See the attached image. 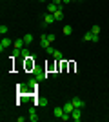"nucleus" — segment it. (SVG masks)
Segmentation results:
<instances>
[{
    "mask_svg": "<svg viewBox=\"0 0 109 122\" xmlns=\"http://www.w3.org/2000/svg\"><path fill=\"white\" fill-rule=\"evenodd\" d=\"M40 46L44 47V49H46V47L49 46V40H47V35H42V36H40Z\"/></svg>",
    "mask_w": 109,
    "mask_h": 122,
    "instance_id": "11",
    "label": "nucleus"
},
{
    "mask_svg": "<svg viewBox=\"0 0 109 122\" xmlns=\"http://www.w3.org/2000/svg\"><path fill=\"white\" fill-rule=\"evenodd\" d=\"M62 33H64V35H73V27H71V25H64V29H62Z\"/></svg>",
    "mask_w": 109,
    "mask_h": 122,
    "instance_id": "14",
    "label": "nucleus"
},
{
    "mask_svg": "<svg viewBox=\"0 0 109 122\" xmlns=\"http://www.w3.org/2000/svg\"><path fill=\"white\" fill-rule=\"evenodd\" d=\"M29 55H31V53H29V49H27V47H24V49L20 51V56H24V58H27Z\"/></svg>",
    "mask_w": 109,
    "mask_h": 122,
    "instance_id": "17",
    "label": "nucleus"
},
{
    "mask_svg": "<svg viewBox=\"0 0 109 122\" xmlns=\"http://www.w3.org/2000/svg\"><path fill=\"white\" fill-rule=\"evenodd\" d=\"M9 46H13V42H11V38H7V36H2V42H0V51L7 49Z\"/></svg>",
    "mask_w": 109,
    "mask_h": 122,
    "instance_id": "2",
    "label": "nucleus"
},
{
    "mask_svg": "<svg viewBox=\"0 0 109 122\" xmlns=\"http://www.w3.org/2000/svg\"><path fill=\"white\" fill-rule=\"evenodd\" d=\"M93 38H95V33H93V31H87V33L84 35V40H87V42H93Z\"/></svg>",
    "mask_w": 109,
    "mask_h": 122,
    "instance_id": "13",
    "label": "nucleus"
},
{
    "mask_svg": "<svg viewBox=\"0 0 109 122\" xmlns=\"http://www.w3.org/2000/svg\"><path fill=\"white\" fill-rule=\"evenodd\" d=\"M69 2H71V0H62V4H69Z\"/></svg>",
    "mask_w": 109,
    "mask_h": 122,
    "instance_id": "23",
    "label": "nucleus"
},
{
    "mask_svg": "<svg viewBox=\"0 0 109 122\" xmlns=\"http://www.w3.org/2000/svg\"><path fill=\"white\" fill-rule=\"evenodd\" d=\"M46 51H47V55H51V56H53L57 49H55V47H51V46H47V47H46Z\"/></svg>",
    "mask_w": 109,
    "mask_h": 122,
    "instance_id": "19",
    "label": "nucleus"
},
{
    "mask_svg": "<svg viewBox=\"0 0 109 122\" xmlns=\"http://www.w3.org/2000/svg\"><path fill=\"white\" fill-rule=\"evenodd\" d=\"M20 51H22V49H16V47H15V49H13V53H11V58H16V56H20Z\"/></svg>",
    "mask_w": 109,
    "mask_h": 122,
    "instance_id": "18",
    "label": "nucleus"
},
{
    "mask_svg": "<svg viewBox=\"0 0 109 122\" xmlns=\"http://www.w3.org/2000/svg\"><path fill=\"white\" fill-rule=\"evenodd\" d=\"M7 31H9V29H7V25H4V24L0 25V35H2V36L7 35Z\"/></svg>",
    "mask_w": 109,
    "mask_h": 122,
    "instance_id": "16",
    "label": "nucleus"
},
{
    "mask_svg": "<svg viewBox=\"0 0 109 122\" xmlns=\"http://www.w3.org/2000/svg\"><path fill=\"white\" fill-rule=\"evenodd\" d=\"M71 102H73V106H75V107H84V100H82V98H78V97H75Z\"/></svg>",
    "mask_w": 109,
    "mask_h": 122,
    "instance_id": "10",
    "label": "nucleus"
},
{
    "mask_svg": "<svg viewBox=\"0 0 109 122\" xmlns=\"http://www.w3.org/2000/svg\"><path fill=\"white\" fill-rule=\"evenodd\" d=\"M27 118H29L31 122H36V120H38V115H36L35 107H31V109H29V117H27Z\"/></svg>",
    "mask_w": 109,
    "mask_h": 122,
    "instance_id": "9",
    "label": "nucleus"
},
{
    "mask_svg": "<svg viewBox=\"0 0 109 122\" xmlns=\"http://www.w3.org/2000/svg\"><path fill=\"white\" fill-rule=\"evenodd\" d=\"M64 111H66V113H69V115H71V113H73V109H75V106H73V102H66V104H64Z\"/></svg>",
    "mask_w": 109,
    "mask_h": 122,
    "instance_id": "8",
    "label": "nucleus"
},
{
    "mask_svg": "<svg viewBox=\"0 0 109 122\" xmlns=\"http://www.w3.org/2000/svg\"><path fill=\"white\" fill-rule=\"evenodd\" d=\"M13 46H15L16 49H24V47H26V42H24V38H18V40L13 42Z\"/></svg>",
    "mask_w": 109,
    "mask_h": 122,
    "instance_id": "6",
    "label": "nucleus"
},
{
    "mask_svg": "<svg viewBox=\"0 0 109 122\" xmlns=\"http://www.w3.org/2000/svg\"><path fill=\"white\" fill-rule=\"evenodd\" d=\"M47 40H49V44H51V42H55V40H57V36L53 35V33H47Z\"/></svg>",
    "mask_w": 109,
    "mask_h": 122,
    "instance_id": "20",
    "label": "nucleus"
},
{
    "mask_svg": "<svg viewBox=\"0 0 109 122\" xmlns=\"http://www.w3.org/2000/svg\"><path fill=\"white\" fill-rule=\"evenodd\" d=\"M53 16H55V20H62V18H64V11L62 9H58V11H55V13H53Z\"/></svg>",
    "mask_w": 109,
    "mask_h": 122,
    "instance_id": "12",
    "label": "nucleus"
},
{
    "mask_svg": "<svg viewBox=\"0 0 109 122\" xmlns=\"http://www.w3.org/2000/svg\"><path fill=\"white\" fill-rule=\"evenodd\" d=\"M53 115L57 118H62V115H64V107H60V106H57L55 109H53Z\"/></svg>",
    "mask_w": 109,
    "mask_h": 122,
    "instance_id": "7",
    "label": "nucleus"
},
{
    "mask_svg": "<svg viewBox=\"0 0 109 122\" xmlns=\"http://www.w3.org/2000/svg\"><path fill=\"white\" fill-rule=\"evenodd\" d=\"M58 9H62V5H58V4H55V2H51V4L47 5V13H55V11H58Z\"/></svg>",
    "mask_w": 109,
    "mask_h": 122,
    "instance_id": "3",
    "label": "nucleus"
},
{
    "mask_svg": "<svg viewBox=\"0 0 109 122\" xmlns=\"http://www.w3.org/2000/svg\"><path fill=\"white\" fill-rule=\"evenodd\" d=\"M53 56H55V58H57V60H62V51H55V55H53Z\"/></svg>",
    "mask_w": 109,
    "mask_h": 122,
    "instance_id": "21",
    "label": "nucleus"
},
{
    "mask_svg": "<svg viewBox=\"0 0 109 122\" xmlns=\"http://www.w3.org/2000/svg\"><path fill=\"white\" fill-rule=\"evenodd\" d=\"M40 2H46V0H40Z\"/></svg>",
    "mask_w": 109,
    "mask_h": 122,
    "instance_id": "24",
    "label": "nucleus"
},
{
    "mask_svg": "<svg viewBox=\"0 0 109 122\" xmlns=\"http://www.w3.org/2000/svg\"><path fill=\"white\" fill-rule=\"evenodd\" d=\"M71 118L75 122H80V120H82V107H75L73 113H71Z\"/></svg>",
    "mask_w": 109,
    "mask_h": 122,
    "instance_id": "1",
    "label": "nucleus"
},
{
    "mask_svg": "<svg viewBox=\"0 0 109 122\" xmlns=\"http://www.w3.org/2000/svg\"><path fill=\"white\" fill-rule=\"evenodd\" d=\"M24 42H26V46H29V44L33 42V35H31V33H27V35H24Z\"/></svg>",
    "mask_w": 109,
    "mask_h": 122,
    "instance_id": "15",
    "label": "nucleus"
},
{
    "mask_svg": "<svg viewBox=\"0 0 109 122\" xmlns=\"http://www.w3.org/2000/svg\"><path fill=\"white\" fill-rule=\"evenodd\" d=\"M33 73H35V78H36V80H44V78L47 76L46 71H42V69H35Z\"/></svg>",
    "mask_w": 109,
    "mask_h": 122,
    "instance_id": "5",
    "label": "nucleus"
},
{
    "mask_svg": "<svg viewBox=\"0 0 109 122\" xmlns=\"http://www.w3.org/2000/svg\"><path fill=\"white\" fill-rule=\"evenodd\" d=\"M91 31H93L95 35H98V33H100V25H93V27H91Z\"/></svg>",
    "mask_w": 109,
    "mask_h": 122,
    "instance_id": "22",
    "label": "nucleus"
},
{
    "mask_svg": "<svg viewBox=\"0 0 109 122\" xmlns=\"http://www.w3.org/2000/svg\"><path fill=\"white\" fill-rule=\"evenodd\" d=\"M53 22H57V20H55V16H53L51 13H46V16H44V27H46L47 24H53Z\"/></svg>",
    "mask_w": 109,
    "mask_h": 122,
    "instance_id": "4",
    "label": "nucleus"
}]
</instances>
